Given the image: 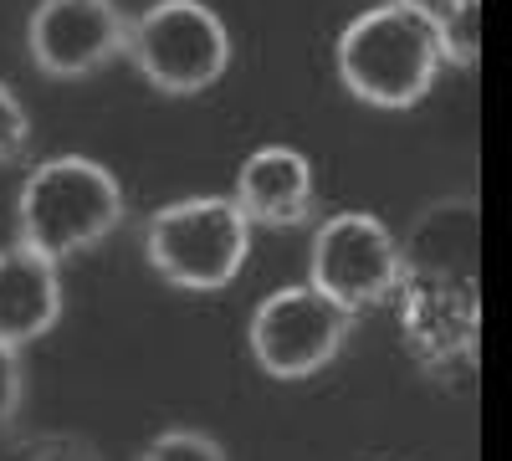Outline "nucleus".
<instances>
[{
  "instance_id": "nucleus-6",
  "label": "nucleus",
  "mask_w": 512,
  "mask_h": 461,
  "mask_svg": "<svg viewBox=\"0 0 512 461\" xmlns=\"http://www.w3.org/2000/svg\"><path fill=\"white\" fill-rule=\"evenodd\" d=\"M400 272H405L400 241L369 211L328 216L313 236V251H308V287L323 292L344 313L379 308L400 287Z\"/></svg>"
},
{
  "instance_id": "nucleus-3",
  "label": "nucleus",
  "mask_w": 512,
  "mask_h": 461,
  "mask_svg": "<svg viewBox=\"0 0 512 461\" xmlns=\"http://www.w3.org/2000/svg\"><path fill=\"white\" fill-rule=\"evenodd\" d=\"M149 267L180 292H221L251 257V221L231 195H190L149 216L144 226Z\"/></svg>"
},
{
  "instance_id": "nucleus-1",
  "label": "nucleus",
  "mask_w": 512,
  "mask_h": 461,
  "mask_svg": "<svg viewBox=\"0 0 512 461\" xmlns=\"http://www.w3.org/2000/svg\"><path fill=\"white\" fill-rule=\"evenodd\" d=\"M123 185L108 164L88 154L41 159L16 190V241L41 251L47 262H67L93 251L123 226Z\"/></svg>"
},
{
  "instance_id": "nucleus-2",
  "label": "nucleus",
  "mask_w": 512,
  "mask_h": 461,
  "mask_svg": "<svg viewBox=\"0 0 512 461\" xmlns=\"http://www.w3.org/2000/svg\"><path fill=\"white\" fill-rule=\"evenodd\" d=\"M333 62H338L344 88L359 103L395 113V108H415L436 88L441 47H436L431 16L420 6L384 0V6H369L344 26Z\"/></svg>"
},
{
  "instance_id": "nucleus-9",
  "label": "nucleus",
  "mask_w": 512,
  "mask_h": 461,
  "mask_svg": "<svg viewBox=\"0 0 512 461\" xmlns=\"http://www.w3.org/2000/svg\"><path fill=\"white\" fill-rule=\"evenodd\" d=\"M236 211L251 226H303L313 211V164L292 144H262L236 175Z\"/></svg>"
},
{
  "instance_id": "nucleus-5",
  "label": "nucleus",
  "mask_w": 512,
  "mask_h": 461,
  "mask_svg": "<svg viewBox=\"0 0 512 461\" xmlns=\"http://www.w3.org/2000/svg\"><path fill=\"white\" fill-rule=\"evenodd\" d=\"M354 313L328 303L323 292L303 287H277L256 303L246 323V349L272 380H313L318 369H328L349 344Z\"/></svg>"
},
{
  "instance_id": "nucleus-7",
  "label": "nucleus",
  "mask_w": 512,
  "mask_h": 461,
  "mask_svg": "<svg viewBox=\"0 0 512 461\" xmlns=\"http://www.w3.org/2000/svg\"><path fill=\"white\" fill-rule=\"evenodd\" d=\"M128 21L113 0H36L26 21V47L41 77H93L113 57H123Z\"/></svg>"
},
{
  "instance_id": "nucleus-10",
  "label": "nucleus",
  "mask_w": 512,
  "mask_h": 461,
  "mask_svg": "<svg viewBox=\"0 0 512 461\" xmlns=\"http://www.w3.org/2000/svg\"><path fill=\"white\" fill-rule=\"evenodd\" d=\"M420 11L431 16L441 62H451V67H477V47H482V0H425Z\"/></svg>"
},
{
  "instance_id": "nucleus-12",
  "label": "nucleus",
  "mask_w": 512,
  "mask_h": 461,
  "mask_svg": "<svg viewBox=\"0 0 512 461\" xmlns=\"http://www.w3.org/2000/svg\"><path fill=\"white\" fill-rule=\"evenodd\" d=\"M26 139H31V123H26V108H21V98L0 82V164H11V159H21V149H26Z\"/></svg>"
},
{
  "instance_id": "nucleus-8",
  "label": "nucleus",
  "mask_w": 512,
  "mask_h": 461,
  "mask_svg": "<svg viewBox=\"0 0 512 461\" xmlns=\"http://www.w3.org/2000/svg\"><path fill=\"white\" fill-rule=\"evenodd\" d=\"M62 318V272L41 251L11 241L0 246V349H26L47 339Z\"/></svg>"
},
{
  "instance_id": "nucleus-4",
  "label": "nucleus",
  "mask_w": 512,
  "mask_h": 461,
  "mask_svg": "<svg viewBox=\"0 0 512 461\" xmlns=\"http://www.w3.org/2000/svg\"><path fill=\"white\" fill-rule=\"evenodd\" d=\"M123 57L139 67L149 88L190 98L221 82L231 62V36L205 0H154L139 21H128Z\"/></svg>"
},
{
  "instance_id": "nucleus-14",
  "label": "nucleus",
  "mask_w": 512,
  "mask_h": 461,
  "mask_svg": "<svg viewBox=\"0 0 512 461\" xmlns=\"http://www.w3.org/2000/svg\"><path fill=\"white\" fill-rule=\"evenodd\" d=\"M405 6H425V0H405Z\"/></svg>"
},
{
  "instance_id": "nucleus-11",
  "label": "nucleus",
  "mask_w": 512,
  "mask_h": 461,
  "mask_svg": "<svg viewBox=\"0 0 512 461\" xmlns=\"http://www.w3.org/2000/svg\"><path fill=\"white\" fill-rule=\"evenodd\" d=\"M139 461H226L221 441L216 436H205V431H159Z\"/></svg>"
},
{
  "instance_id": "nucleus-13",
  "label": "nucleus",
  "mask_w": 512,
  "mask_h": 461,
  "mask_svg": "<svg viewBox=\"0 0 512 461\" xmlns=\"http://www.w3.org/2000/svg\"><path fill=\"white\" fill-rule=\"evenodd\" d=\"M21 395H26V369H21V354H16V349H0V431H6V426L16 421Z\"/></svg>"
}]
</instances>
